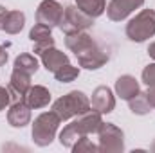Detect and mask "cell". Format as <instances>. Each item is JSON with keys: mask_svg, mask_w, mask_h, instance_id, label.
Here are the masks:
<instances>
[{"mask_svg": "<svg viewBox=\"0 0 155 153\" xmlns=\"http://www.w3.org/2000/svg\"><path fill=\"white\" fill-rule=\"evenodd\" d=\"M11 105V94L7 90V86H0V112L5 110Z\"/></svg>", "mask_w": 155, "mask_h": 153, "instance_id": "obj_27", "label": "cell"}, {"mask_svg": "<svg viewBox=\"0 0 155 153\" xmlns=\"http://www.w3.org/2000/svg\"><path fill=\"white\" fill-rule=\"evenodd\" d=\"M7 58H9V54H7V50H5V49H4V47L0 45V67L7 63Z\"/></svg>", "mask_w": 155, "mask_h": 153, "instance_id": "obj_30", "label": "cell"}, {"mask_svg": "<svg viewBox=\"0 0 155 153\" xmlns=\"http://www.w3.org/2000/svg\"><path fill=\"white\" fill-rule=\"evenodd\" d=\"M31 106L20 99V101H15L7 106V122L13 126V128H24L27 124H31V119H33V114H31Z\"/></svg>", "mask_w": 155, "mask_h": 153, "instance_id": "obj_11", "label": "cell"}, {"mask_svg": "<svg viewBox=\"0 0 155 153\" xmlns=\"http://www.w3.org/2000/svg\"><path fill=\"white\" fill-rule=\"evenodd\" d=\"M150 150H152V151H155V142L152 144V148H150Z\"/></svg>", "mask_w": 155, "mask_h": 153, "instance_id": "obj_32", "label": "cell"}, {"mask_svg": "<svg viewBox=\"0 0 155 153\" xmlns=\"http://www.w3.org/2000/svg\"><path fill=\"white\" fill-rule=\"evenodd\" d=\"M40 61H41V65L45 67L47 72L54 74L60 67H63L65 63H69V56L65 52H61L60 49H56V47H49L45 52L40 54Z\"/></svg>", "mask_w": 155, "mask_h": 153, "instance_id": "obj_16", "label": "cell"}, {"mask_svg": "<svg viewBox=\"0 0 155 153\" xmlns=\"http://www.w3.org/2000/svg\"><path fill=\"white\" fill-rule=\"evenodd\" d=\"M143 5L144 0H110L107 4V16L112 22H123L135 9H141Z\"/></svg>", "mask_w": 155, "mask_h": 153, "instance_id": "obj_7", "label": "cell"}, {"mask_svg": "<svg viewBox=\"0 0 155 153\" xmlns=\"http://www.w3.org/2000/svg\"><path fill=\"white\" fill-rule=\"evenodd\" d=\"M81 137H85V135H79V132L76 130V126H74L72 122L65 124L63 130L58 133V141H60V144H61L63 148H69V150L76 144Z\"/></svg>", "mask_w": 155, "mask_h": 153, "instance_id": "obj_21", "label": "cell"}, {"mask_svg": "<svg viewBox=\"0 0 155 153\" xmlns=\"http://www.w3.org/2000/svg\"><path fill=\"white\" fill-rule=\"evenodd\" d=\"M56 45V41H54V38L51 40H45V41H36V43H33V52L36 54V56H40L41 52H45L49 47H54Z\"/></svg>", "mask_w": 155, "mask_h": 153, "instance_id": "obj_26", "label": "cell"}, {"mask_svg": "<svg viewBox=\"0 0 155 153\" xmlns=\"http://www.w3.org/2000/svg\"><path fill=\"white\" fill-rule=\"evenodd\" d=\"M90 108H92L90 106V97L81 90H71L69 94L58 97L52 103V112L61 121H71L78 115L85 114Z\"/></svg>", "mask_w": 155, "mask_h": 153, "instance_id": "obj_1", "label": "cell"}, {"mask_svg": "<svg viewBox=\"0 0 155 153\" xmlns=\"http://www.w3.org/2000/svg\"><path fill=\"white\" fill-rule=\"evenodd\" d=\"M60 122H61V119L54 114L52 110L40 114L38 117L33 121V124H31V137H33V142H35L36 146H40V148H45V146L52 144V141L56 139Z\"/></svg>", "mask_w": 155, "mask_h": 153, "instance_id": "obj_2", "label": "cell"}, {"mask_svg": "<svg viewBox=\"0 0 155 153\" xmlns=\"http://www.w3.org/2000/svg\"><path fill=\"white\" fill-rule=\"evenodd\" d=\"M31 85L33 83H31V76L29 74L13 69L11 77H9V85H7V90L11 94V103L24 99V96L27 94V90L31 88Z\"/></svg>", "mask_w": 155, "mask_h": 153, "instance_id": "obj_12", "label": "cell"}, {"mask_svg": "<svg viewBox=\"0 0 155 153\" xmlns=\"http://www.w3.org/2000/svg\"><path fill=\"white\" fill-rule=\"evenodd\" d=\"M94 20L92 16H88L87 13H83L76 4L72 5H67L63 9V16H61V22L58 25V29L63 33V34H72V33H79V31H87L94 25Z\"/></svg>", "mask_w": 155, "mask_h": 153, "instance_id": "obj_4", "label": "cell"}, {"mask_svg": "<svg viewBox=\"0 0 155 153\" xmlns=\"http://www.w3.org/2000/svg\"><path fill=\"white\" fill-rule=\"evenodd\" d=\"M146 97H148L152 108H155V88H150V86H148V90H146Z\"/></svg>", "mask_w": 155, "mask_h": 153, "instance_id": "obj_29", "label": "cell"}, {"mask_svg": "<svg viewBox=\"0 0 155 153\" xmlns=\"http://www.w3.org/2000/svg\"><path fill=\"white\" fill-rule=\"evenodd\" d=\"M13 69L15 70H22L29 76L36 74L40 69V61L36 58V54H31V52H22L15 58V63H13Z\"/></svg>", "mask_w": 155, "mask_h": 153, "instance_id": "obj_17", "label": "cell"}, {"mask_svg": "<svg viewBox=\"0 0 155 153\" xmlns=\"http://www.w3.org/2000/svg\"><path fill=\"white\" fill-rule=\"evenodd\" d=\"M7 13H9V9H5L4 5H0V31H4V25H5Z\"/></svg>", "mask_w": 155, "mask_h": 153, "instance_id": "obj_28", "label": "cell"}, {"mask_svg": "<svg viewBox=\"0 0 155 153\" xmlns=\"http://www.w3.org/2000/svg\"><path fill=\"white\" fill-rule=\"evenodd\" d=\"M128 106H130V112L135 115H148L153 110L150 101H148V97H146V92H143V90L128 101Z\"/></svg>", "mask_w": 155, "mask_h": 153, "instance_id": "obj_20", "label": "cell"}, {"mask_svg": "<svg viewBox=\"0 0 155 153\" xmlns=\"http://www.w3.org/2000/svg\"><path fill=\"white\" fill-rule=\"evenodd\" d=\"M141 79H143V83H144L146 86L155 88V61L153 63H150V65H146V67L143 69Z\"/></svg>", "mask_w": 155, "mask_h": 153, "instance_id": "obj_25", "label": "cell"}, {"mask_svg": "<svg viewBox=\"0 0 155 153\" xmlns=\"http://www.w3.org/2000/svg\"><path fill=\"white\" fill-rule=\"evenodd\" d=\"M76 58H78V65H79L81 69H85V70H97V69H101L103 65H107L108 60H110V58H108V52L103 50L99 45H96V47H92V49L81 52Z\"/></svg>", "mask_w": 155, "mask_h": 153, "instance_id": "obj_9", "label": "cell"}, {"mask_svg": "<svg viewBox=\"0 0 155 153\" xmlns=\"http://www.w3.org/2000/svg\"><path fill=\"white\" fill-rule=\"evenodd\" d=\"M78 76H79V67H74L71 63H65L54 72V79L60 83H72Z\"/></svg>", "mask_w": 155, "mask_h": 153, "instance_id": "obj_22", "label": "cell"}, {"mask_svg": "<svg viewBox=\"0 0 155 153\" xmlns=\"http://www.w3.org/2000/svg\"><path fill=\"white\" fill-rule=\"evenodd\" d=\"M52 38V29L51 27H47V25H43V24H35L33 25V29L29 31V40L33 41V43H36V41H45V40H51Z\"/></svg>", "mask_w": 155, "mask_h": 153, "instance_id": "obj_23", "label": "cell"}, {"mask_svg": "<svg viewBox=\"0 0 155 153\" xmlns=\"http://www.w3.org/2000/svg\"><path fill=\"white\" fill-rule=\"evenodd\" d=\"M97 146L101 153H123L124 151V133L114 122H103L97 132Z\"/></svg>", "mask_w": 155, "mask_h": 153, "instance_id": "obj_5", "label": "cell"}, {"mask_svg": "<svg viewBox=\"0 0 155 153\" xmlns=\"http://www.w3.org/2000/svg\"><path fill=\"white\" fill-rule=\"evenodd\" d=\"M114 90H116V96L121 97L123 101H130L134 96H137L141 92V85L139 81L130 74H123L116 79V85H114Z\"/></svg>", "mask_w": 155, "mask_h": 153, "instance_id": "obj_14", "label": "cell"}, {"mask_svg": "<svg viewBox=\"0 0 155 153\" xmlns=\"http://www.w3.org/2000/svg\"><path fill=\"white\" fill-rule=\"evenodd\" d=\"M90 106L92 110L99 112V114H112L114 108H116V94L112 92V88L101 85L97 86L94 92H92V97H90Z\"/></svg>", "mask_w": 155, "mask_h": 153, "instance_id": "obj_8", "label": "cell"}, {"mask_svg": "<svg viewBox=\"0 0 155 153\" xmlns=\"http://www.w3.org/2000/svg\"><path fill=\"white\" fill-rule=\"evenodd\" d=\"M71 150H72L74 153H83V151L94 153V151H99V146H97V144H94V142L88 139V135H85V137H81V139L78 141Z\"/></svg>", "mask_w": 155, "mask_h": 153, "instance_id": "obj_24", "label": "cell"}, {"mask_svg": "<svg viewBox=\"0 0 155 153\" xmlns=\"http://www.w3.org/2000/svg\"><path fill=\"white\" fill-rule=\"evenodd\" d=\"M63 5L58 0H41L36 7V22L47 27H58L63 16Z\"/></svg>", "mask_w": 155, "mask_h": 153, "instance_id": "obj_6", "label": "cell"}, {"mask_svg": "<svg viewBox=\"0 0 155 153\" xmlns=\"http://www.w3.org/2000/svg\"><path fill=\"white\" fill-rule=\"evenodd\" d=\"M103 114L96 112V110H87L85 114L74 117L72 124L76 126V130L79 132V135H92V133H97L101 124H103Z\"/></svg>", "mask_w": 155, "mask_h": 153, "instance_id": "obj_10", "label": "cell"}, {"mask_svg": "<svg viewBox=\"0 0 155 153\" xmlns=\"http://www.w3.org/2000/svg\"><path fill=\"white\" fill-rule=\"evenodd\" d=\"M148 56L155 61V41H152V43L148 45Z\"/></svg>", "mask_w": 155, "mask_h": 153, "instance_id": "obj_31", "label": "cell"}, {"mask_svg": "<svg viewBox=\"0 0 155 153\" xmlns=\"http://www.w3.org/2000/svg\"><path fill=\"white\" fill-rule=\"evenodd\" d=\"M25 27V13L18 11V9H13L7 13V18H5V25H4V31L7 34H18L22 29Z\"/></svg>", "mask_w": 155, "mask_h": 153, "instance_id": "obj_18", "label": "cell"}, {"mask_svg": "<svg viewBox=\"0 0 155 153\" xmlns=\"http://www.w3.org/2000/svg\"><path fill=\"white\" fill-rule=\"evenodd\" d=\"M51 99H52V97H51V92H49V88L43 86V85H31V88H29L27 94L24 96V101H25L33 110L49 106Z\"/></svg>", "mask_w": 155, "mask_h": 153, "instance_id": "obj_15", "label": "cell"}, {"mask_svg": "<svg viewBox=\"0 0 155 153\" xmlns=\"http://www.w3.org/2000/svg\"><path fill=\"white\" fill-rule=\"evenodd\" d=\"M126 38L135 43H143L155 36V9H141L126 24Z\"/></svg>", "mask_w": 155, "mask_h": 153, "instance_id": "obj_3", "label": "cell"}, {"mask_svg": "<svg viewBox=\"0 0 155 153\" xmlns=\"http://www.w3.org/2000/svg\"><path fill=\"white\" fill-rule=\"evenodd\" d=\"M97 41L92 38L87 31H79V33H72V34H65V47L74 52V56H79L81 52L96 47Z\"/></svg>", "mask_w": 155, "mask_h": 153, "instance_id": "obj_13", "label": "cell"}, {"mask_svg": "<svg viewBox=\"0 0 155 153\" xmlns=\"http://www.w3.org/2000/svg\"><path fill=\"white\" fill-rule=\"evenodd\" d=\"M74 4L92 18H97L107 11V0H74Z\"/></svg>", "mask_w": 155, "mask_h": 153, "instance_id": "obj_19", "label": "cell"}]
</instances>
